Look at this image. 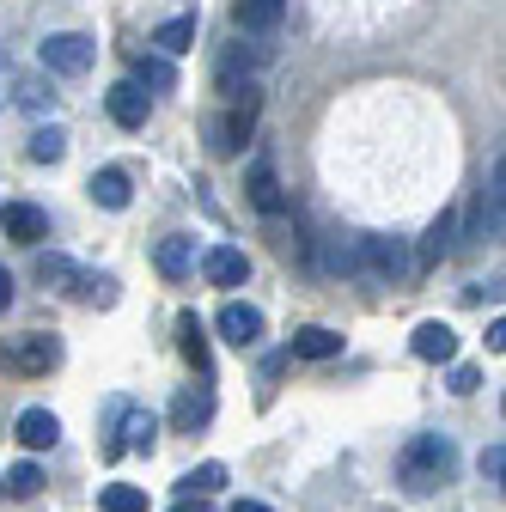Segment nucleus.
<instances>
[{"label": "nucleus", "instance_id": "ddd939ff", "mask_svg": "<svg viewBox=\"0 0 506 512\" xmlns=\"http://www.w3.org/2000/svg\"><path fill=\"white\" fill-rule=\"evenodd\" d=\"M409 348H415V360H458V330L439 324V317H427V324H415Z\"/></svg>", "mask_w": 506, "mask_h": 512}, {"label": "nucleus", "instance_id": "0eeeda50", "mask_svg": "<svg viewBox=\"0 0 506 512\" xmlns=\"http://www.w3.org/2000/svg\"><path fill=\"white\" fill-rule=\"evenodd\" d=\"M214 421V384L202 378V384H183L177 391V403H171V427L177 433H202Z\"/></svg>", "mask_w": 506, "mask_h": 512}, {"label": "nucleus", "instance_id": "f3484780", "mask_svg": "<svg viewBox=\"0 0 506 512\" xmlns=\"http://www.w3.org/2000/svg\"><path fill=\"white\" fill-rule=\"evenodd\" d=\"M202 275H208L214 287H244L250 256H244V250H232V244H214V250L202 256Z\"/></svg>", "mask_w": 506, "mask_h": 512}, {"label": "nucleus", "instance_id": "f704fd0d", "mask_svg": "<svg viewBox=\"0 0 506 512\" xmlns=\"http://www.w3.org/2000/svg\"><path fill=\"white\" fill-rule=\"evenodd\" d=\"M7 305H13V275L0 269V311H7Z\"/></svg>", "mask_w": 506, "mask_h": 512}, {"label": "nucleus", "instance_id": "423d86ee", "mask_svg": "<svg viewBox=\"0 0 506 512\" xmlns=\"http://www.w3.org/2000/svg\"><path fill=\"white\" fill-rule=\"evenodd\" d=\"M214 324H220V336H226L232 348H257V342L269 336L263 311H257V305H238V299H226V305H220V317H214Z\"/></svg>", "mask_w": 506, "mask_h": 512}, {"label": "nucleus", "instance_id": "473e14b6", "mask_svg": "<svg viewBox=\"0 0 506 512\" xmlns=\"http://www.w3.org/2000/svg\"><path fill=\"white\" fill-rule=\"evenodd\" d=\"M488 354H506V317H494V324H488Z\"/></svg>", "mask_w": 506, "mask_h": 512}, {"label": "nucleus", "instance_id": "2eb2a0df", "mask_svg": "<svg viewBox=\"0 0 506 512\" xmlns=\"http://www.w3.org/2000/svg\"><path fill=\"white\" fill-rule=\"evenodd\" d=\"M37 281H43L49 293H80L86 269L74 263V256H61V250H37Z\"/></svg>", "mask_w": 506, "mask_h": 512}, {"label": "nucleus", "instance_id": "f8f14e48", "mask_svg": "<svg viewBox=\"0 0 506 512\" xmlns=\"http://www.w3.org/2000/svg\"><path fill=\"white\" fill-rule=\"evenodd\" d=\"M104 110H110L116 128H147V92H141L135 80H116V86L104 92Z\"/></svg>", "mask_w": 506, "mask_h": 512}, {"label": "nucleus", "instance_id": "f03ea898", "mask_svg": "<svg viewBox=\"0 0 506 512\" xmlns=\"http://www.w3.org/2000/svg\"><path fill=\"white\" fill-rule=\"evenodd\" d=\"M360 275L378 281V287H403V281L415 275V250H409V238L366 232V238H360Z\"/></svg>", "mask_w": 506, "mask_h": 512}, {"label": "nucleus", "instance_id": "6e6552de", "mask_svg": "<svg viewBox=\"0 0 506 512\" xmlns=\"http://www.w3.org/2000/svg\"><path fill=\"white\" fill-rule=\"evenodd\" d=\"M244 196H250V208L269 214V220L287 208V189H281V177H275L269 159H250V171H244Z\"/></svg>", "mask_w": 506, "mask_h": 512}, {"label": "nucleus", "instance_id": "c85d7f7f", "mask_svg": "<svg viewBox=\"0 0 506 512\" xmlns=\"http://www.w3.org/2000/svg\"><path fill=\"white\" fill-rule=\"evenodd\" d=\"M0 488H7V494H19V500H31V494L43 488V470H37V464H13Z\"/></svg>", "mask_w": 506, "mask_h": 512}, {"label": "nucleus", "instance_id": "58836bf2", "mask_svg": "<svg viewBox=\"0 0 506 512\" xmlns=\"http://www.w3.org/2000/svg\"><path fill=\"white\" fill-rule=\"evenodd\" d=\"M500 482H506V470H500Z\"/></svg>", "mask_w": 506, "mask_h": 512}, {"label": "nucleus", "instance_id": "9d476101", "mask_svg": "<svg viewBox=\"0 0 506 512\" xmlns=\"http://www.w3.org/2000/svg\"><path fill=\"white\" fill-rule=\"evenodd\" d=\"M452 238H458V208H439V220L421 232L415 244V269H433V263H446L452 256Z\"/></svg>", "mask_w": 506, "mask_h": 512}, {"label": "nucleus", "instance_id": "c756f323", "mask_svg": "<svg viewBox=\"0 0 506 512\" xmlns=\"http://www.w3.org/2000/svg\"><path fill=\"white\" fill-rule=\"evenodd\" d=\"M74 299H86V305H116V281H110V275H86Z\"/></svg>", "mask_w": 506, "mask_h": 512}, {"label": "nucleus", "instance_id": "2f4dec72", "mask_svg": "<svg viewBox=\"0 0 506 512\" xmlns=\"http://www.w3.org/2000/svg\"><path fill=\"white\" fill-rule=\"evenodd\" d=\"M49 98H55V92H43L37 80H19V104H31V110H43Z\"/></svg>", "mask_w": 506, "mask_h": 512}, {"label": "nucleus", "instance_id": "ea45409f", "mask_svg": "<svg viewBox=\"0 0 506 512\" xmlns=\"http://www.w3.org/2000/svg\"><path fill=\"white\" fill-rule=\"evenodd\" d=\"M0 61H7V55H0Z\"/></svg>", "mask_w": 506, "mask_h": 512}, {"label": "nucleus", "instance_id": "6ab92c4d", "mask_svg": "<svg viewBox=\"0 0 506 512\" xmlns=\"http://www.w3.org/2000/svg\"><path fill=\"white\" fill-rule=\"evenodd\" d=\"M153 263H159V275H165V281H183L189 269H196V238H183V232L159 238V250H153Z\"/></svg>", "mask_w": 506, "mask_h": 512}, {"label": "nucleus", "instance_id": "aec40b11", "mask_svg": "<svg viewBox=\"0 0 506 512\" xmlns=\"http://www.w3.org/2000/svg\"><path fill=\"white\" fill-rule=\"evenodd\" d=\"M336 354H342V330L330 324H305L293 336V360H336Z\"/></svg>", "mask_w": 506, "mask_h": 512}, {"label": "nucleus", "instance_id": "c9c22d12", "mask_svg": "<svg viewBox=\"0 0 506 512\" xmlns=\"http://www.w3.org/2000/svg\"><path fill=\"white\" fill-rule=\"evenodd\" d=\"M171 512H214V506H208V500H177Z\"/></svg>", "mask_w": 506, "mask_h": 512}, {"label": "nucleus", "instance_id": "20e7f679", "mask_svg": "<svg viewBox=\"0 0 506 512\" xmlns=\"http://www.w3.org/2000/svg\"><path fill=\"white\" fill-rule=\"evenodd\" d=\"M476 238H506V159H494L488 183L476 189Z\"/></svg>", "mask_w": 506, "mask_h": 512}, {"label": "nucleus", "instance_id": "b1692460", "mask_svg": "<svg viewBox=\"0 0 506 512\" xmlns=\"http://www.w3.org/2000/svg\"><path fill=\"white\" fill-rule=\"evenodd\" d=\"M135 86L147 92H177V68H171V61L165 55H135Z\"/></svg>", "mask_w": 506, "mask_h": 512}, {"label": "nucleus", "instance_id": "39448f33", "mask_svg": "<svg viewBox=\"0 0 506 512\" xmlns=\"http://www.w3.org/2000/svg\"><path fill=\"white\" fill-rule=\"evenodd\" d=\"M0 360H7L13 372H55L61 366V342L43 336V330H31V336H13L7 348H0Z\"/></svg>", "mask_w": 506, "mask_h": 512}, {"label": "nucleus", "instance_id": "412c9836", "mask_svg": "<svg viewBox=\"0 0 506 512\" xmlns=\"http://www.w3.org/2000/svg\"><path fill=\"white\" fill-rule=\"evenodd\" d=\"M153 439H159V415L122 409V452H153Z\"/></svg>", "mask_w": 506, "mask_h": 512}, {"label": "nucleus", "instance_id": "4c0bfd02", "mask_svg": "<svg viewBox=\"0 0 506 512\" xmlns=\"http://www.w3.org/2000/svg\"><path fill=\"white\" fill-rule=\"evenodd\" d=\"M500 415H506V397H500Z\"/></svg>", "mask_w": 506, "mask_h": 512}, {"label": "nucleus", "instance_id": "dca6fc26", "mask_svg": "<svg viewBox=\"0 0 506 512\" xmlns=\"http://www.w3.org/2000/svg\"><path fill=\"white\" fill-rule=\"evenodd\" d=\"M232 19H238V31H250V37H269V31H281V19H287V0H238Z\"/></svg>", "mask_w": 506, "mask_h": 512}, {"label": "nucleus", "instance_id": "f257e3e1", "mask_svg": "<svg viewBox=\"0 0 506 512\" xmlns=\"http://www.w3.org/2000/svg\"><path fill=\"white\" fill-rule=\"evenodd\" d=\"M452 439L446 433H421V439H409V452L397 458V482L409 488V494H433L439 482L452 476Z\"/></svg>", "mask_w": 506, "mask_h": 512}, {"label": "nucleus", "instance_id": "a878e982", "mask_svg": "<svg viewBox=\"0 0 506 512\" xmlns=\"http://www.w3.org/2000/svg\"><path fill=\"white\" fill-rule=\"evenodd\" d=\"M324 269L330 275H360V238H330V250H324Z\"/></svg>", "mask_w": 506, "mask_h": 512}, {"label": "nucleus", "instance_id": "7c9ffc66", "mask_svg": "<svg viewBox=\"0 0 506 512\" xmlns=\"http://www.w3.org/2000/svg\"><path fill=\"white\" fill-rule=\"evenodd\" d=\"M446 384H452V391H458V397H470V391H476V384H482V372H476V366H452V378H446Z\"/></svg>", "mask_w": 506, "mask_h": 512}, {"label": "nucleus", "instance_id": "4be33fe9", "mask_svg": "<svg viewBox=\"0 0 506 512\" xmlns=\"http://www.w3.org/2000/svg\"><path fill=\"white\" fill-rule=\"evenodd\" d=\"M19 439L31 445V452H49V445L61 439V421H55L49 409H25V415H19Z\"/></svg>", "mask_w": 506, "mask_h": 512}, {"label": "nucleus", "instance_id": "393cba45", "mask_svg": "<svg viewBox=\"0 0 506 512\" xmlns=\"http://www.w3.org/2000/svg\"><path fill=\"white\" fill-rule=\"evenodd\" d=\"M214 488H226V464H196V470L177 482V494H183V500H208Z\"/></svg>", "mask_w": 506, "mask_h": 512}, {"label": "nucleus", "instance_id": "cd10ccee", "mask_svg": "<svg viewBox=\"0 0 506 512\" xmlns=\"http://www.w3.org/2000/svg\"><path fill=\"white\" fill-rule=\"evenodd\" d=\"M61 153H68V135H61V128H37V135H31V159L37 165H55Z\"/></svg>", "mask_w": 506, "mask_h": 512}, {"label": "nucleus", "instance_id": "5701e85b", "mask_svg": "<svg viewBox=\"0 0 506 512\" xmlns=\"http://www.w3.org/2000/svg\"><path fill=\"white\" fill-rule=\"evenodd\" d=\"M153 43H159V55H165V61H171V55H183V49H196V13L165 19V25L153 31Z\"/></svg>", "mask_w": 506, "mask_h": 512}, {"label": "nucleus", "instance_id": "bb28decb", "mask_svg": "<svg viewBox=\"0 0 506 512\" xmlns=\"http://www.w3.org/2000/svg\"><path fill=\"white\" fill-rule=\"evenodd\" d=\"M98 506H104V512H147V494H141L135 482H110V488L98 494Z\"/></svg>", "mask_w": 506, "mask_h": 512}, {"label": "nucleus", "instance_id": "9b49d317", "mask_svg": "<svg viewBox=\"0 0 506 512\" xmlns=\"http://www.w3.org/2000/svg\"><path fill=\"white\" fill-rule=\"evenodd\" d=\"M0 232H7L13 244H43L49 238V214L31 208V202H7L0 208Z\"/></svg>", "mask_w": 506, "mask_h": 512}, {"label": "nucleus", "instance_id": "1a4fd4ad", "mask_svg": "<svg viewBox=\"0 0 506 512\" xmlns=\"http://www.w3.org/2000/svg\"><path fill=\"white\" fill-rule=\"evenodd\" d=\"M250 128H257V98H244L232 116L208 122V147H214V153H238V147L250 141Z\"/></svg>", "mask_w": 506, "mask_h": 512}, {"label": "nucleus", "instance_id": "e433bc0d", "mask_svg": "<svg viewBox=\"0 0 506 512\" xmlns=\"http://www.w3.org/2000/svg\"><path fill=\"white\" fill-rule=\"evenodd\" d=\"M232 512H275V506H263V500H232Z\"/></svg>", "mask_w": 506, "mask_h": 512}, {"label": "nucleus", "instance_id": "a211bd4d", "mask_svg": "<svg viewBox=\"0 0 506 512\" xmlns=\"http://www.w3.org/2000/svg\"><path fill=\"white\" fill-rule=\"evenodd\" d=\"M92 202L98 208H110V214H122V208H129L135 202V189H129V171H116V165H104V171H92Z\"/></svg>", "mask_w": 506, "mask_h": 512}, {"label": "nucleus", "instance_id": "4468645a", "mask_svg": "<svg viewBox=\"0 0 506 512\" xmlns=\"http://www.w3.org/2000/svg\"><path fill=\"white\" fill-rule=\"evenodd\" d=\"M177 348H183V360L196 366L202 378H214V354H208V330H202V317L196 311H177Z\"/></svg>", "mask_w": 506, "mask_h": 512}, {"label": "nucleus", "instance_id": "72a5a7b5", "mask_svg": "<svg viewBox=\"0 0 506 512\" xmlns=\"http://www.w3.org/2000/svg\"><path fill=\"white\" fill-rule=\"evenodd\" d=\"M506 470V452H482V476H500Z\"/></svg>", "mask_w": 506, "mask_h": 512}, {"label": "nucleus", "instance_id": "7ed1b4c3", "mask_svg": "<svg viewBox=\"0 0 506 512\" xmlns=\"http://www.w3.org/2000/svg\"><path fill=\"white\" fill-rule=\"evenodd\" d=\"M37 61H43V68L49 74H86L92 68V61H98V43L86 37V31H49L43 43H37Z\"/></svg>", "mask_w": 506, "mask_h": 512}]
</instances>
